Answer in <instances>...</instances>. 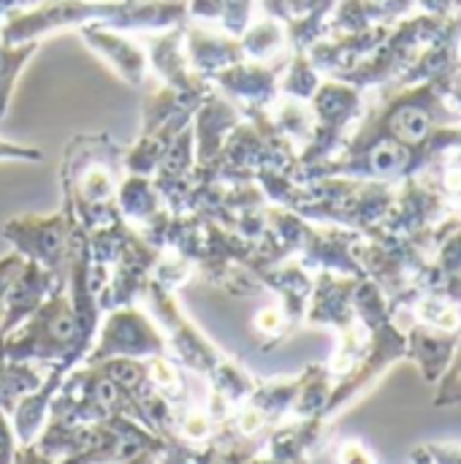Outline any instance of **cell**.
Wrapping results in <instances>:
<instances>
[{
	"label": "cell",
	"mask_w": 461,
	"mask_h": 464,
	"mask_svg": "<svg viewBox=\"0 0 461 464\" xmlns=\"http://www.w3.org/2000/svg\"><path fill=\"white\" fill-rule=\"evenodd\" d=\"M454 125H461V111L448 101L446 87L440 82H418L408 87H380L378 103L348 139H389L405 147H421L437 130Z\"/></svg>",
	"instance_id": "cell-1"
},
{
	"label": "cell",
	"mask_w": 461,
	"mask_h": 464,
	"mask_svg": "<svg viewBox=\"0 0 461 464\" xmlns=\"http://www.w3.org/2000/svg\"><path fill=\"white\" fill-rule=\"evenodd\" d=\"M456 226H461L456 201L448 196L432 169L397 185L391 209L380 223V228L391 234L410 237L429 258Z\"/></svg>",
	"instance_id": "cell-2"
},
{
	"label": "cell",
	"mask_w": 461,
	"mask_h": 464,
	"mask_svg": "<svg viewBox=\"0 0 461 464\" xmlns=\"http://www.w3.org/2000/svg\"><path fill=\"white\" fill-rule=\"evenodd\" d=\"M448 16H435V14H413L402 22H397L386 41L364 60L359 63L351 73H345L340 82H348L359 87L361 92L370 87H386L394 84L424 52V46L443 30Z\"/></svg>",
	"instance_id": "cell-3"
},
{
	"label": "cell",
	"mask_w": 461,
	"mask_h": 464,
	"mask_svg": "<svg viewBox=\"0 0 461 464\" xmlns=\"http://www.w3.org/2000/svg\"><path fill=\"white\" fill-rule=\"evenodd\" d=\"M356 261L361 266V275L372 280L386 294V299H394L416 288L432 258L410 237L391 234L378 226L361 234L356 245Z\"/></svg>",
	"instance_id": "cell-4"
},
{
	"label": "cell",
	"mask_w": 461,
	"mask_h": 464,
	"mask_svg": "<svg viewBox=\"0 0 461 464\" xmlns=\"http://www.w3.org/2000/svg\"><path fill=\"white\" fill-rule=\"evenodd\" d=\"M310 101H312L315 125L307 150L302 155V171L331 160L348 141V128L356 120H361L364 111L361 90L340 79L321 82V87Z\"/></svg>",
	"instance_id": "cell-5"
},
{
	"label": "cell",
	"mask_w": 461,
	"mask_h": 464,
	"mask_svg": "<svg viewBox=\"0 0 461 464\" xmlns=\"http://www.w3.org/2000/svg\"><path fill=\"white\" fill-rule=\"evenodd\" d=\"M152 359L166 356V340L136 310H120L101 332V343L87 356V364L106 359Z\"/></svg>",
	"instance_id": "cell-6"
},
{
	"label": "cell",
	"mask_w": 461,
	"mask_h": 464,
	"mask_svg": "<svg viewBox=\"0 0 461 464\" xmlns=\"http://www.w3.org/2000/svg\"><path fill=\"white\" fill-rule=\"evenodd\" d=\"M361 277L321 272L318 283L312 285V304L307 310V324L318 326H334L342 334L361 326L356 307H353V291Z\"/></svg>",
	"instance_id": "cell-7"
},
{
	"label": "cell",
	"mask_w": 461,
	"mask_h": 464,
	"mask_svg": "<svg viewBox=\"0 0 461 464\" xmlns=\"http://www.w3.org/2000/svg\"><path fill=\"white\" fill-rule=\"evenodd\" d=\"M402 332L408 337V362H413L421 370V378L427 383L437 386L454 359L461 332H440L416 321L408 324Z\"/></svg>",
	"instance_id": "cell-8"
},
{
	"label": "cell",
	"mask_w": 461,
	"mask_h": 464,
	"mask_svg": "<svg viewBox=\"0 0 461 464\" xmlns=\"http://www.w3.org/2000/svg\"><path fill=\"white\" fill-rule=\"evenodd\" d=\"M416 8H418L416 0H340L326 30L359 33V30H370L378 24L394 27L397 22L413 16Z\"/></svg>",
	"instance_id": "cell-9"
},
{
	"label": "cell",
	"mask_w": 461,
	"mask_h": 464,
	"mask_svg": "<svg viewBox=\"0 0 461 464\" xmlns=\"http://www.w3.org/2000/svg\"><path fill=\"white\" fill-rule=\"evenodd\" d=\"M326 419L312 416V419H299L291 427H283L269 435V454L272 459L285 464H310V454L321 446L326 435Z\"/></svg>",
	"instance_id": "cell-10"
},
{
	"label": "cell",
	"mask_w": 461,
	"mask_h": 464,
	"mask_svg": "<svg viewBox=\"0 0 461 464\" xmlns=\"http://www.w3.org/2000/svg\"><path fill=\"white\" fill-rule=\"evenodd\" d=\"M331 370L326 364H312L302 372V386H299V394H296V402H293V413L299 419H312V416H321L323 419V411H326V402L331 397Z\"/></svg>",
	"instance_id": "cell-11"
},
{
	"label": "cell",
	"mask_w": 461,
	"mask_h": 464,
	"mask_svg": "<svg viewBox=\"0 0 461 464\" xmlns=\"http://www.w3.org/2000/svg\"><path fill=\"white\" fill-rule=\"evenodd\" d=\"M41 386V375L24 362L0 359V411L14 413L19 400L33 394Z\"/></svg>",
	"instance_id": "cell-12"
},
{
	"label": "cell",
	"mask_w": 461,
	"mask_h": 464,
	"mask_svg": "<svg viewBox=\"0 0 461 464\" xmlns=\"http://www.w3.org/2000/svg\"><path fill=\"white\" fill-rule=\"evenodd\" d=\"M446 277H461V226H456L435 250L427 272L421 275V280L416 283V291H424L429 288L432 283L437 280H446Z\"/></svg>",
	"instance_id": "cell-13"
},
{
	"label": "cell",
	"mask_w": 461,
	"mask_h": 464,
	"mask_svg": "<svg viewBox=\"0 0 461 464\" xmlns=\"http://www.w3.org/2000/svg\"><path fill=\"white\" fill-rule=\"evenodd\" d=\"M318 87H321V73H318V68L312 65V60H310L304 52H299L296 60H293V65H291V73H288V79H285V92H288L291 98L310 101V98L315 95Z\"/></svg>",
	"instance_id": "cell-14"
},
{
	"label": "cell",
	"mask_w": 461,
	"mask_h": 464,
	"mask_svg": "<svg viewBox=\"0 0 461 464\" xmlns=\"http://www.w3.org/2000/svg\"><path fill=\"white\" fill-rule=\"evenodd\" d=\"M461 405V337L454 359L446 370V375L437 383V394H435V408H456Z\"/></svg>",
	"instance_id": "cell-15"
},
{
	"label": "cell",
	"mask_w": 461,
	"mask_h": 464,
	"mask_svg": "<svg viewBox=\"0 0 461 464\" xmlns=\"http://www.w3.org/2000/svg\"><path fill=\"white\" fill-rule=\"evenodd\" d=\"M33 49H35V44L22 46V49H3L0 46V114L5 111L8 90H11L14 79H16V71L22 68V63H27Z\"/></svg>",
	"instance_id": "cell-16"
},
{
	"label": "cell",
	"mask_w": 461,
	"mask_h": 464,
	"mask_svg": "<svg viewBox=\"0 0 461 464\" xmlns=\"http://www.w3.org/2000/svg\"><path fill=\"white\" fill-rule=\"evenodd\" d=\"M255 329H258V334L272 337V343H280L283 337H288V332L293 326H291V321L285 318L283 310H264L255 318Z\"/></svg>",
	"instance_id": "cell-17"
},
{
	"label": "cell",
	"mask_w": 461,
	"mask_h": 464,
	"mask_svg": "<svg viewBox=\"0 0 461 464\" xmlns=\"http://www.w3.org/2000/svg\"><path fill=\"white\" fill-rule=\"evenodd\" d=\"M337 462L340 464H378L375 454L370 446H364L361 440H345L337 451Z\"/></svg>",
	"instance_id": "cell-18"
},
{
	"label": "cell",
	"mask_w": 461,
	"mask_h": 464,
	"mask_svg": "<svg viewBox=\"0 0 461 464\" xmlns=\"http://www.w3.org/2000/svg\"><path fill=\"white\" fill-rule=\"evenodd\" d=\"M435 464H461V446L454 443H427L424 446Z\"/></svg>",
	"instance_id": "cell-19"
},
{
	"label": "cell",
	"mask_w": 461,
	"mask_h": 464,
	"mask_svg": "<svg viewBox=\"0 0 461 464\" xmlns=\"http://www.w3.org/2000/svg\"><path fill=\"white\" fill-rule=\"evenodd\" d=\"M14 454H16V446H14V430L5 419V413L0 411V464L14 462Z\"/></svg>",
	"instance_id": "cell-20"
},
{
	"label": "cell",
	"mask_w": 461,
	"mask_h": 464,
	"mask_svg": "<svg viewBox=\"0 0 461 464\" xmlns=\"http://www.w3.org/2000/svg\"><path fill=\"white\" fill-rule=\"evenodd\" d=\"M424 14L435 16H456L461 14V0H416Z\"/></svg>",
	"instance_id": "cell-21"
},
{
	"label": "cell",
	"mask_w": 461,
	"mask_h": 464,
	"mask_svg": "<svg viewBox=\"0 0 461 464\" xmlns=\"http://www.w3.org/2000/svg\"><path fill=\"white\" fill-rule=\"evenodd\" d=\"M11 464H54V459H49L35 443H27L24 449H19L14 454V462Z\"/></svg>",
	"instance_id": "cell-22"
},
{
	"label": "cell",
	"mask_w": 461,
	"mask_h": 464,
	"mask_svg": "<svg viewBox=\"0 0 461 464\" xmlns=\"http://www.w3.org/2000/svg\"><path fill=\"white\" fill-rule=\"evenodd\" d=\"M0 158H38L35 150L14 147V144H0Z\"/></svg>",
	"instance_id": "cell-23"
},
{
	"label": "cell",
	"mask_w": 461,
	"mask_h": 464,
	"mask_svg": "<svg viewBox=\"0 0 461 464\" xmlns=\"http://www.w3.org/2000/svg\"><path fill=\"white\" fill-rule=\"evenodd\" d=\"M410 459H413V464H435V459L429 457V451H427L424 446H418V449L410 454Z\"/></svg>",
	"instance_id": "cell-24"
}]
</instances>
